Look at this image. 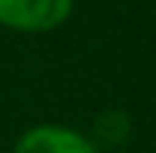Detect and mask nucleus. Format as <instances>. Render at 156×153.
<instances>
[{
    "mask_svg": "<svg viewBox=\"0 0 156 153\" xmlns=\"http://www.w3.org/2000/svg\"><path fill=\"white\" fill-rule=\"evenodd\" d=\"M75 0H0V24L18 33L57 30L72 15Z\"/></svg>",
    "mask_w": 156,
    "mask_h": 153,
    "instance_id": "nucleus-1",
    "label": "nucleus"
},
{
    "mask_svg": "<svg viewBox=\"0 0 156 153\" xmlns=\"http://www.w3.org/2000/svg\"><path fill=\"white\" fill-rule=\"evenodd\" d=\"M12 153H99L93 138L60 123H39L18 135Z\"/></svg>",
    "mask_w": 156,
    "mask_h": 153,
    "instance_id": "nucleus-2",
    "label": "nucleus"
},
{
    "mask_svg": "<svg viewBox=\"0 0 156 153\" xmlns=\"http://www.w3.org/2000/svg\"><path fill=\"white\" fill-rule=\"evenodd\" d=\"M129 132V114L123 111H102L96 120V135H93V144H120Z\"/></svg>",
    "mask_w": 156,
    "mask_h": 153,
    "instance_id": "nucleus-3",
    "label": "nucleus"
}]
</instances>
